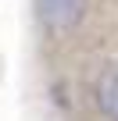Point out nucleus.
I'll return each instance as SVG.
<instances>
[{
    "label": "nucleus",
    "mask_w": 118,
    "mask_h": 121,
    "mask_svg": "<svg viewBox=\"0 0 118 121\" xmlns=\"http://www.w3.org/2000/svg\"><path fill=\"white\" fill-rule=\"evenodd\" d=\"M39 7V18L54 29V32H65V29H75L90 7V0H36Z\"/></svg>",
    "instance_id": "f257e3e1"
},
{
    "label": "nucleus",
    "mask_w": 118,
    "mask_h": 121,
    "mask_svg": "<svg viewBox=\"0 0 118 121\" xmlns=\"http://www.w3.org/2000/svg\"><path fill=\"white\" fill-rule=\"evenodd\" d=\"M97 107L107 121H118V68H107L97 78Z\"/></svg>",
    "instance_id": "f03ea898"
}]
</instances>
